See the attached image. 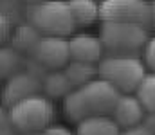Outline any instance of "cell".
<instances>
[{"mask_svg": "<svg viewBox=\"0 0 155 135\" xmlns=\"http://www.w3.org/2000/svg\"><path fill=\"white\" fill-rule=\"evenodd\" d=\"M121 92L108 81L96 78L90 83L72 88L63 97V112L72 121L79 123L90 115H110Z\"/></svg>", "mask_w": 155, "mask_h": 135, "instance_id": "1", "label": "cell"}, {"mask_svg": "<svg viewBox=\"0 0 155 135\" xmlns=\"http://www.w3.org/2000/svg\"><path fill=\"white\" fill-rule=\"evenodd\" d=\"M144 76V61L134 54H110L97 61V78L108 81L121 94L135 92Z\"/></svg>", "mask_w": 155, "mask_h": 135, "instance_id": "2", "label": "cell"}, {"mask_svg": "<svg viewBox=\"0 0 155 135\" xmlns=\"http://www.w3.org/2000/svg\"><path fill=\"white\" fill-rule=\"evenodd\" d=\"M29 24L41 36H69L76 25L67 5V0H41L31 4Z\"/></svg>", "mask_w": 155, "mask_h": 135, "instance_id": "3", "label": "cell"}, {"mask_svg": "<svg viewBox=\"0 0 155 135\" xmlns=\"http://www.w3.org/2000/svg\"><path fill=\"white\" fill-rule=\"evenodd\" d=\"M99 40L112 54H134L150 40L148 27L130 22H101Z\"/></svg>", "mask_w": 155, "mask_h": 135, "instance_id": "4", "label": "cell"}, {"mask_svg": "<svg viewBox=\"0 0 155 135\" xmlns=\"http://www.w3.org/2000/svg\"><path fill=\"white\" fill-rule=\"evenodd\" d=\"M54 106L49 97L35 94L9 106L11 126L18 132H41L51 124Z\"/></svg>", "mask_w": 155, "mask_h": 135, "instance_id": "5", "label": "cell"}, {"mask_svg": "<svg viewBox=\"0 0 155 135\" xmlns=\"http://www.w3.org/2000/svg\"><path fill=\"white\" fill-rule=\"evenodd\" d=\"M101 22H130L150 27L152 9L146 0H99Z\"/></svg>", "mask_w": 155, "mask_h": 135, "instance_id": "6", "label": "cell"}, {"mask_svg": "<svg viewBox=\"0 0 155 135\" xmlns=\"http://www.w3.org/2000/svg\"><path fill=\"white\" fill-rule=\"evenodd\" d=\"M31 54L43 69L61 70L71 61L69 40H65L63 36H41Z\"/></svg>", "mask_w": 155, "mask_h": 135, "instance_id": "7", "label": "cell"}, {"mask_svg": "<svg viewBox=\"0 0 155 135\" xmlns=\"http://www.w3.org/2000/svg\"><path fill=\"white\" fill-rule=\"evenodd\" d=\"M41 81L31 72H15L5 79V85L2 88V101L5 106H13L15 103L31 97L35 94H40Z\"/></svg>", "mask_w": 155, "mask_h": 135, "instance_id": "8", "label": "cell"}, {"mask_svg": "<svg viewBox=\"0 0 155 135\" xmlns=\"http://www.w3.org/2000/svg\"><path fill=\"white\" fill-rule=\"evenodd\" d=\"M146 115L144 106L134 94H121L116 106L112 110V119L117 123L119 128H130L141 124Z\"/></svg>", "mask_w": 155, "mask_h": 135, "instance_id": "9", "label": "cell"}, {"mask_svg": "<svg viewBox=\"0 0 155 135\" xmlns=\"http://www.w3.org/2000/svg\"><path fill=\"white\" fill-rule=\"evenodd\" d=\"M103 43L99 36L94 34H74L69 40V52L71 59L87 61V63H97L103 58Z\"/></svg>", "mask_w": 155, "mask_h": 135, "instance_id": "10", "label": "cell"}, {"mask_svg": "<svg viewBox=\"0 0 155 135\" xmlns=\"http://www.w3.org/2000/svg\"><path fill=\"white\" fill-rule=\"evenodd\" d=\"M74 135H119L121 128L110 115H90L76 123Z\"/></svg>", "mask_w": 155, "mask_h": 135, "instance_id": "11", "label": "cell"}, {"mask_svg": "<svg viewBox=\"0 0 155 135\" xmlns=\"http://www.w3.org/2000/svg\"><path fill=\"white\" fill-rule=\"evenodd\" d=\"M72 20L76 27H90L99 20V2L97 0H67Z\"/></svg>", "mask_w": 155, "mask_h": 135, "instance_id": "12", "label": "cell"}, {"mask_svg": "<svg viewBox=\"0 0 155 135\" xmlns=\"http://www.w3.org/2000/svg\"><path fill=\"white\" fill-rule=\"evenodd\" d=\"M63 72L69 78L71 85L74 88H78V87H83V85H87V83H90L92 79L97 78V63H87V61L71 59L63 67Z\"/></svg>", "mask_w": 155, "mask_h": 135, "instance_id": "13", "label": "cell"}, {"mask_svg": "<svg viewBox=\"0 0 155 135\" xmlns=\"http://www.w3.org/2000/svg\"><path fill=\"white\" fill-rule=\"evenodd\" d=\"M72 88L74 87L71 85L63 70H51L41 81V90L47 94V97L52 99H63Z\"/></svg>", "mask_w": 155, "mask_h": 135, "instance_id": "14", "label": "cell"}, {"mask_svg": "<svg viewBox=\"0 0 155 135\" xmlns=\"http://www.w3.org/2000/svg\"><path fill=\"white\" fill-rule=\"evenodd\" d=\"M40 38H41V34L31 24L18 25L11 33V47L16 49L18 52H33Z\"/></svg>", "mask_w": 155, "mask_h": 135, "instance_id": "15", "label": "cell"}, {"mask_svg": "<svg viewBox=\"0 0 155 135\" xmlns=\"http://www.w3.org/2000/svg\"><path fill=\"white\" fill-rule=\"evenodd\" d=\"M135 95L146 112H155V72H146L135 90Z\"/></svg>", "mask_w": 155, "mask_h": 135, "instance_id": "16", "label": "cell"}, {"mask_svg": "<svg viewBox=\"0 0 155 135\" xmlns=\"http://www.w3.org/2000/svg\"><path fill=\"white\" fill-rule=\"evenodd\" d=\"M22 65V56L13 47H0V78H9L18 72Z\"/></svg>", "mask_w": 155, "mask_h": 135, "instance_id": "17", "label": "cell"}, {"mask_svg": "<svg viewBox=\"0 0 155 135\" xmlns=\"http://www.w3.org/2000/svg\"><path fill=\"white\" fill-rule=\"evenodd\" d=\"M144 67L155 72V36L150 38L144 45Z\"/></svg>", "mask_w": 155, "mask_h": 135, "instance_id": "18", "label": "cell"}, {"mask_svg": "<svg viewBox=\"0 0 155 135\" xmlns=\"http://www.w3.org/2000/svg\"><path fill=\"white\" fill-rule=\"evenodd\" d=\"M11 33H13V27L9 18L5 16V13H0V45L11 38Z\"/></svg>", "mask_w": 155, "mask_h": 135, "instance_id": "19", "label": "cell"}, {"mask_svg": "<svg viewBox=\"0 0 155 135\" xmlns=\"http://www.w3.org/2000/svg\"><path fill=\"white\" fill-rule=\"evenodd\" d=\"M40 135H74L67 126H61V124H49L47 128H43Z\"/></svg>", "mask_w": 155, "mask_h": 135, "instance_id": "20", "label": "cell"}, {"mask_svg": "<svg viewBox=\"0 0 155 135\" xmlns=\"http://www.w3.org/2000/svg\"><path fill=\"white\" fill-rule=\"evenodd\" d=\"M119 135H155V133L141 123V124H135V126H130V128H123Z\"/></svg>", "mask_w": 155, "mask_h": 135, "instance_id": "21", "label": "cell"}, {"mask_svg": "<svg viewBox=\"0 0 155 135\" xmlns=\"http://www.w3.org/2000/svg\"><path fill=\"white\" fill-rule=\"evenodd\" d=\"M9 128H11L9 112H5V110L0 106V130H2V132H9Z\"/></svg>", "mask_w": 155, "mask_h": 135, "instance_id": "22", "label": "cell"}, {"mask_svg": "<svg viewBox=\"0 0 155 135\" xmlns=\"http://www.w3.org/2000/svg\"><path fill=\"white\" fill-rule=\"evenodd\" d=\"M143 124L155 133V112H146V115L143 119Z\"/></svg>", "mask_w": 155, "mask_h": 135, "instance_id": "23", "label": "cell"}, {"mask_svg": "<svg viewBox=\"0 0 155 135\" xmlns=\"http://www.w3.org/2000/svg\"><path fill=\"white\" fill-rule=\"evenodd\" d=\"M150 9H152V22H150V25L155 27V0L150 4Z\"/></svg>", "mask_w": 155, "mask_h": 135, "instance_id": "24", "label": "cell"}, {"mask_svg": "<svg viewBox=\"0 0 155 135\" xmlns=\"http://www.w3.org/2000/svg\"><path fill=\"white\" fill-rule=\"evenodd\" d=\"M22 135H40V132H22Z\"/></svg>", "mask_w": 155, "mask_h": 135, "instance_id": "25", "label": "cell"}, {"mask_svg": "<svg viewBox=\"0 0 155 135\" xmlns=\"http://www.w3.org/2000/svg\"><path fill=\"white\" fill-rule=\"evenodd\" d=\"M25 2H29V4H36V2H41V0H25Z\"/></svg>", "mask_w": 155, "mask_h": 135, "instance_id": "26", "label": "cell"}, {"mask_svg": "<svg viewBox=\"0 0 155 135\" xmlns=\"http://www.w3.org/2000/svg\"><path fill=\"white\" fill-rule=\"evenodd\" d=\"M0 135H11V133H9V132H2V130H0Z\"/></svg>", "mask_w": 155, "mask_h": 135, "instance_id": "27", "label": "cell"}]
</instances>
